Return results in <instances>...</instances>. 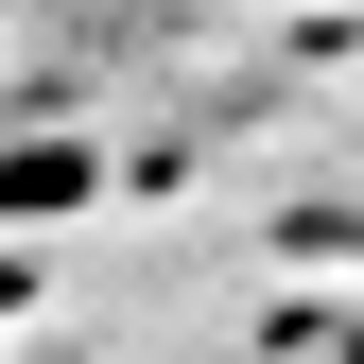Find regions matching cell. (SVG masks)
<instances>
[{
	"label": "cell",
	"mask_w": 364,
	"mask_h": 364,
	"mask_svg": "<svg viewBox=\"0 0 364 364\" xmlns=\"http://www.w3.org/2000/svg\"><path fill=\"white\" fill-rule=\"evenodd\" d=\"M87 191V139H18V156H0V208H70Z\"/></svg>",
	"instance_id": "6da1fadb"
},
{
	"label": "cell",
	"mask_w": 364,
	"mask_h": 364,
	"mask_svg": "<svg viewBox=\"0 0 364 364\" xmlns=\"http://www.w3.org/2000/svg\"><path fill=\"white\" fill-rule=\"evenodd\" d=\"M18 364H87V347H18Z\"/></svg>",
	"instance_id": "7a4b0ae2"
}]
</instances>
